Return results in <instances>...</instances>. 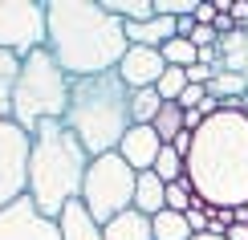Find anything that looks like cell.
Segmentation results:
<instances>
[{
	"label": "cell",
	"instance_id": "6da1fadb",
	"mask_svg": "<svg viewBox=\"0 0 248 240\" xmlns=\"http://www.w3.org/2000/svg\"><path fill=\"white\" fill-rule=\"evenodd\" d=\"M49 49L69 78H94L118 69L130 41L126 25L90 0H49Z\"/></svg>",
	"mask_w": 248,
	"mask_h": 240
},
{
	"label": "cell",
	"instance_id": "7a4b0ae2",
	"mask_svg": "<svg viewBox=\"0 0 248 240\" xmlns=\"http://www.w3.org/2000/svg\"><path fill=\"white\" fill-rule=\"evenodd\" d=\"M187 183L212 208L248 204V114L220 110L195 130L187 155Z\"/></svg>",
	"mask_w": 248,
	"mask_h": 240
},
{
	"label": "cell",
	"instance_id": "3957f363",
	"mask_svg": "<svg viewBox=\"0 0 248 240\" xmlns=\"http://www.w3.org/2000/svg\"><path fill=\"white\" fill-rule=\"evenodd\" d=\"M90 171V155L65 118H49L33 130V159H29V200L41 216L57 220L74 200H81V183Z\"/></svg>",
	"mask_w": 248,
	"mask_h": 240
},
{
	"label": "cell",
	"instance_id": "277c9868",
	"mask_svg": "<svg viewBox=\"0 0 248 240\" xmlns=\"http://www.w3.org/2000/svg\"><path fill=\"white\" fill-rule=\"evenodd\" d=\"M65 127L78 134V143L86 147L90 159L122 147V139L134 122H130V90L118 78V69L94 74V78H74Z\"/></svg>",
	"mask_w": 248,
	"mask_h": 240
},
{
	"label": "cell",
	"instance_id": "5b68a950",
	"mask_svg": "<svg viewBox=\"0 0 248 240\" xmlns=\"http://www.w3.org/2000/svg\"><path fill=\"white\" fill-rule=\"evenodd\" d=\"M69 90L74 78L57 65L53 49H33L20 65V81H16V98H13V122L33 134L41 122L49 118H65L69 110Z\"/></svg>",
	"mask_w": 248,
	"mask_h": 240
},
{
	"label": "cell",
	"instance_id": "8992f818",
	"mask_svg": "<svg viewBox=\"0 0 248 240\" xmlns=\"http://www.w3.org/2000/svg\"><path fill=\"white\" fill-rule=\"evenodd\" d=\"M134 187H139V171L122 159L118 151L90 159L86 183H81V204L90 208V216L106 228L110 220H118L122 212L134 208Z\"/></svg>",
	"mask_w": 248,
	"mask_h": 240
},
{
	"label": "cell",
	"instance_id": "52a82bcc",
	"mask_svg": "<svg viewBox=\"0 0 248 240\" xmlns=\"http://www.w3.org/2000/svg\"><path fill=\"white\" fill-rule=\"evenodd\" d=\"M49 45V16L37 0H0V49L29 57Z\"/></svg>",
	"mask_w": 248,
	"mask_h": 240
},
{
	"label": "cell",
	"instance_id": "ba28073f",
	"mask_svg": "<svg viewBox=\"0 0 248 240\" xmlns=\"http://www.w3.org/2000/svg\"><path fill=\"white\" fill-rule=\"evenodd\" d=\"M29 159H33V134L0 118V208L29 195Z\"/></svg>",
	"mask_w": 248,
	"mask_h": 240
},
{
	"label": "cell",
	"instance_id": "9c48e42d",
	"mask_svg": "<svg viewBox=\"0 0 248 240\" xmlns=\"http://www.w3.org/2000/svg\"><path fill=\"white\" fill-rule=\"evenodd\" d=\"M0 240H61V228L57 220L41 216L37 204L25 195V200L0 208Z\"/></svg>",
	"mask_w": 248,
	"mask_h": 240
},
{
	"label": "cell",
	"instance_id": "30bf717a",
	"mask_svg": "<svg viewBox=\"0 0 248 240\" xmlns=\"http://www.w3.org/2000/svg\"><path fill=\"white\" fill-rule=\"evenodd\" d=\"M163 74H167V61L159 49H147V45H130L126 57L118 61V78L126 81V90H155Z\"/></svg>",
	"mask_w": 248,
	"mask_h": 240
},
{
	"label": "cell",
	"instance_id": "8fae6325",
	"mask_svg": "<svg viewBox=\"0 0 248 240\" xmlns=\"http://www.w3.org/2000/svg\"><path fill=\"white\" fill-rule=\"evenodd\" d=\"M163 147H167V143L155 134V127H130L126 139H122V147H118V155L142 175V171H155V159H159Z\"/></svg>",
	"mask_w": 248,
	"mask_h": 240
},
{
	"label": "cell",
	"instance_id": "7c38bea8",
	"mask_svg": "<svg viewBox=\"0 0 248 240\" xmlns=\"http://www.w3.org/2000/svg\"><path fill=\"white\" fill-rule=\"evenodd\" d=\"M57 228H61V240H102V224L90 216V208L81 200H74L57 216Z\"/></svg>",
	"mask_w": 248,
	"mask_h": 240
},
{
	"label": "cell",
	"instance_id": "4fadbf2b",
	"mask_svg": "<svg viewBox=\"0 0 248 240\" xmlns=\"http://www.w3.org/2000/svg\"><path fill=\"white\" fill-rule=\"evenodd\" d=\"M134 212L151 216V220L159 212H167V183H163L155 171H142L139 175V187H134Z\"/></svg>",
	"mask_w": 248,
	"mask_h": 240
},
{
	"label": "cell",
	"instance_id": "5bb4252c",
	"mask_svg": "<svg viewBox=\"0 0 248 240\" xmlns=\"http://www.w3.org/2000/svg\"><path fill=\"white\" fill-rule=\"evenodd\" d=\"M171 37H175V20L171 16H159V13H155L151 20H142V25H126V41H130V45L163 49Z\"/></svg>",
	"mask_w": 248,
	"mask_h": 240
},
{
	"label": "cell",
	"instance_id": "9a60e30c",
	"mask_svg": "<svg viewBox=\"0 0 248 240\" xmlns=\"http://www.w3.org/2000/svg\"><path fill=\"white\" fill-rule=\"evenodd\" d=\"M102 240H155V228H151V216L142 212H122L118 220H110L102 228Z\"/></svg>",
	"mask_w": 248,
	"mask_h": 240
},
{
	"label": "cell",
	"instance_id": "2e32d148",
	"mask_svg": "<svg viewBox=\"0 0 248 240\" xmlns=\"http://www.w3.org/2000/svg\"><path fill=\"white\" fill-rule=\"evenodd\" d=\"M20 65L25 57L0 49V118H13V98H16V81H20Z\"/></svg>",
	"mask_w": 248,
	"mask_h": 240
},
{
	"label": "cell",
	"instance_id": "e0dca14e",
	"mask_svg": "<svg viewBox=\"0 0 248 240\" xmlns=\"http://www.w3.org/2000/svg\"><path fill=\"white\" fill-rule=\"evenodd\" d=\"M163 110L159 90H130V122L134 127H151Z\"/></svg>",
	"mask_w": 248,
	"mask_h": 240
},
{
	"label": "cell",
	"instance_id": "ac0fdd59",
	"mask_svg": "<svg viewBox=\"0 0 248 240\" xmlns=\"http://www.w3.org/2000/svg\"><path fill=\"white\" fill-rule=\"evenodd\" d=\"M106 13H114L122 25H142L155 16V0H102Z\"/></svg>",
	"mask_w": 248,
	"mask_h": 240
},
{
	"label": "cell",
	"instance_id": "d6986e66",
	"mask_svg": "<svg viewBox=\"0 0 248 240\" xmlns=\"http://www.w3.org/2000/svg\"><path fill=\"white\" fill-rule=\"evenodd\" d=\"M151 228H155V240H191L195 236L187 228V216L183 212H159L151 220Z\"/></svg>",
	"mask_w": 248,
	"mask_h": 240
},
{
	"label": "cell",
	"instance_id": "ffe728a7",
	"mask_svg": "<svg viewBox=\"0 0 248 240\" xmlns=\"http://www.w3.org/2000/svg\"><path fill=\"white\" fill-rule=\"evenodd\" d=\"M155 175H159L163 183H179V179H187V159H183V155H175V147H163L159 159H155Z\"/></svg>",
	"mask_w": 248,
	"mask_h": 240
},
{
	"label": "cell",
	"instance_id": "44dd1931",
	"mask_svg": "<svg viewBox=\"0 0 248 240\" xmlns=\"http://www.w3.org/2000/svg\"><path fill=\"white\" fill-rule=\"evenodd\" d=\"M159 53H163V61H167V65H179V69H191L195 61H200V49H195L187 37H171Z\"/></svg>",
	"mask_w": 248,
	"mask_h": 240
},
{
	"label": "cell",
	"instance_id": "7402d4cb",
	"mask_svg": "<svg viewBox=\"0 0 248 240\" xmlns=\"http://www.w3.org/2000/svg\"><path fill=\"white\" fill-rule=\"evenodd\" d=\"M183 114H187V110H183L179 102H163V110H159V118L151 122V127H155V134H159L163 143H171L175 134L183 130Z\"/></svg>",
	"mask_w": 248,
	"mask_h": 240
},
{
	"label": "cell",
	"instance_id": "603a6c76",
	"mask_svg": "<svg viewBox=\"0 0 248 240\" xmlns=\"http://www.w3.org/2000/svg\"><path fill=\"white\" fill-rule=\"evenodd\" d=\"M187 86H191V81H187V69H179V65H167V74L159 78V86H155V90H159V98H163V102H179Z\"/></svg>",
	"mask_w": 248,
	"mask_h": 240
},
{
	"label": "cell",
	"instance_id": "cb8c5ba5",
	"mask_svg": "<svg viewBox=\"0 0 248 240\" xmlns=\"http://www.w3.org/2000/svg\"><path fill=\"white\" fill-rule=\"evenodd\" d=\"M191 200H195V192H191V183H187V179L167 183V212H187Z\"/></svg>",
	"mask_w": 248,
	"mask_h": 240
},
{
	"label": "cell",
	"instance_id": "d4e9b609",
	"mask_svg": "<svg viewBox=\"0 0 248 240\" xmlns=\"http://www.w3.org/2000/svg\"><path fill=\"white\" fill-rule=\"evenodd\" d=\"M195 25H216L220 20V13H216V4H208V0H195Z\"/></svg>",
	"mask_w": 248,
	"mask_h": 240
},
{
	"label": "cell",
	"instance_id": "484cf974",
	"mask_svg": "<svg viewBox=\"0 0 248 240\" xmlns=\"http://www.w3.org/2000/svg\"><path fill=\"white\" fill-rule=\"evenodd\" d=\"M203 98H208V90H203V86H187V90H183V98H179V106L183 110H200Z\"/></svg>",
	"mask_w": 248,
	"mask_h": 240
},
{
	"label": "cell",
	"instance_id": "4316f807",
	"mask_svg": "<svg viewBox=\"0 0 248 240\" xmlns=\"http://www.w3.org/2000/svg\"><path fill=\"white\" fill-rule=\"evenodd\" d=\"M228 240H248V224H232L228 228Z\"/></svg>",
	"mask_w": 248,
	"mask_h": 240
},
{
	"label": "cell",
	"instance_id": "83f0119b",
	"mask_svg": "<svg viewBox=\"0 0 248 240\" xmlns=\"http://www.w3.org/2000/svg\"><path fill=\"white\" fill-rule=\"evenodd\" d=\"M191 240H228V236H212V232H203V236H191Z\"/></svg>",
	"mask_w": 248,
	"mask_h": 240
},
{
	"label": "cell",
	"instance_id": "f1b7e54d",
	"mask_svg": "<svg viewBox=\"0 0 248 240\" xmlns=\"http://www.w3.org/2000/svg\"><path fill=\"white\" fill-rule=\"evenodd\" d=\"M240 110H244V114H248V94H244V98H240Z\"/></svg>",
	"mask_w": 248,
	"mask_h": 240
},
{
	"label": "cell",
	"instance_id": "f546056e",
	"mask_svg": "<svg viewBox=\"0 0 248 240\" xmlns=\"http://www.w3.org/2000/svg\"><path fill=\"white\" fill-rule=\"evenodd\" d=\"M244 81H248V65H244Z\"/></svg>",
	"mask_w": 248,
	"mask_h": 240
}]
</instances>
